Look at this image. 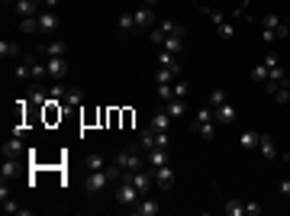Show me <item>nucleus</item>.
Returning a JSON list of instances; mask_svg holds the SVG:
<instances>
[{
	"instance_id": "obj_25",
	"label": "nucleus",
	"mask_w": 290,
	"mask_h": 216,
	"mask_svg": "<svg viewBox=\"0 0 290 216\" xmlns=\"http://www.w3.org/2000/svg\"><path fill=\"white\" fill-rule=\"evenodd\" d=\"M20 29L26 35H35V32H39V13H35V16H20Z\"/></svg>"
},
{
	"instance_id": "obj_30",
	"label": "nucleus",
	"mask_w": 290,
	"mask_h": 216,
	"mask_svg": "<svg viewBox=\"0 0 290 216\" xmlns=\"http://www.w3.org/2000/svg\"><path fill=\"white\" fill-rule=\"evenodd\" d=\"M16 158H13V155H7V161H4V168H0V174H4V181H7V177H13L16 174Z\"/></svg>"
},
{
	"instance_id": "obj_24",
	"label": "nucleus",
	"mask_w": 290,
	"mask_h": 216,
	"mask_svg": "<svg viewBox=\"0 0 290 216\" xmlns=\"http://www.w3.org/2000/svg\"><path fill=\"white\" fill-rule=\"evenodd\" d=\"M13 7H16V13H20V16H35V13L42 10L39 4H32V0H16Z\"/></svg>"
},
{
	"instance_id": "obj_37",
	"label": "nucleus",
	"mask_w": 290,
	"mask_h": 216,
	"mask_svg": "<svg viewBox=\"0 0 290 216\" xmlns=\"http://www.w3.org/2000/svg\"><path fill=\"white\" fill-rule=\"evenodd\" d=\"M158 97H161V103H168L174 97V84H158Z\"/></svg>"
},
{
	"instance_id": "obj_6",
	"label": "nucleus",
	"mask_w": 290,
	"mask_h": 216,
	"mask_svg": "<svg viewBox=\"0 0 290 216\" xmlns=\"http://www.w3.org/2000/svg\"><path fill=\"white\" fill-rule=\"evenodd\" d=\"M110 181H113V177L106 174V168H103V171H87V177H84V190H87V194H100L103 187H110Z\"/></svg>"
},
{
	"instance_id": "obj_13",
	"label": "nucleus",
	"mask_w": 290,
	"mask_h": 216,
	"mask_svg": "<svg viewBox=\"0 0 290 216\" xmlns=\"http://www.w3.org/2000/svg\"><path fill=\"white\" fill-rule=\"evenodd\" d=\"M145 161H149V168H161V165H171V155H168V149H149L145 152Z\"/></svg>"
},
{
	"instance_id": "obj_8",
	"label": "nucleus",
	"mask_w": 290,
	"mask_h": 216,
	"mask_svg": "<svg viewBox=\"0 0 290 216\" xmlns=\"http://www.w3.org/2000/svg\"><path fill=\"white\" fill-rule=\"evenodd\" d=\"M132 16H136V29H152L155 26V7H136L132 10Z\"/></svg>"
},
{
	"instance_id": "obj_16",
	"label": "nucleus",
	"mask_w": 290,
	"mask_h": 216,
	"mask_svg": "<svg viewBox=\"0 0 290 216\" xmlns=\"http://www.w3.org/2000/svg\"><path fill=\"white\" fill-rule=\"evenodd\" d=\"M235 106L232 103H220L216 106V123H223V126H229V123H235Z\"/></svg>"
},
{
	"instance_id": "obj_1",
	"label": "nucleus",
	"mask_w": 290,
	"mask_h": 216,
	"mask_svg": "<svg viewBox=\"0 0 290 216\" xmlns=\"http://www.w3.org/2000/svg\"><path fill=\"white\" fill-rule=\"evenodd\" d=\"M116 165H123L126 171H142V168L149 165V161H145V155H142L139 146H126L123 152L116 155Z\"/></svg>"
},
{
	"instance_id": "obj_20",
	"label": "nucleus",
	"mask_w": 290,
	"mask_h": 216,
	"mask_svg": "<svg viewBox=\"0 0 290 216\" xmlns=\"http://www.w3.org/2000/svg\"><path fill=\"white\" fill-rule=\"evenodd\" d=\"M20 52H23V49H20L16 42H7V39L0 42V58H4V62H16V58H20Z\"/></svg>"
},
{
	"instance_id": "obj_23",
	"label": "nucleus",
	"mask_w": 290,
	"mask_h": 216,
	"mask_svg": "<svg viewBox=\"0 0 290 216\" xmlns=\"http://www.w3.org/2000/svg\"><path fill=\"white\" fill-rule=\"evenodd\" d=\"M193 129H197V136H200L203 142H213V136H216V129H213V119H203V123H193Z\"/></svg>"
},
{
	"instance_id": "obj_42",
	"label": "nucleus",
	"mask_w": 290,
	"mask_h": 216,
	"mask_svg": "<svg viewBox=\"0 0 290 216\" xmlns=\"http://www.w3.org/2000/svg\"><path fill=\"white\" fill-rule=\"evenodd\" d=\"M277 194H281V197H290V181H281V184H277Z\"/></svg>"
},
{
	"instance_id": "obj_38",
	"label": "nucleus",
	"mask_w": 290,
	"mask_h": 216,
	"mask_svg": "<svg viewBox=\"0 0 290 216\" xmlns=\"http://www.w3.org/2000/svg\"><path fill=\"white\" fill-rule=\"evenodd\" d=\"M4 210H7V213H23V216H26V210H23L13 197H4Z\"/></svg>"
},
{
	"instance_id": "obj_17",
	"label": "nucleus",
	"mask_w": 290,
	"mask_h": 216,
	"mask_svg": "<svg viewBox=\"0 0 290 216\" xmlns=\"http://www.w3.org/2000/svg\"><path fill=\"white\" fill-rule=\"evenodd\" d=\"M258 139H261V133H255V129H245V133H242V139H239V149H242V152H255V149H258Z\"/></svg>"
},
{
	"instance_id": "obj_26",
	"label": "nucleus",
	"mask_w": 290,
	"mask_h": 216,
	"mask_svg": "<svg viewBox=\"0 0 290 216\" xmlns=\"http://www.w3.org/2000/svg\"><path fill=\"white\" fill-rule=\"evenodd\" d=\"M23 149H26V146H23V136H13V139L4 142V155H13V158H16Z\"/></svg>"
},
{
	"instance_id": "obj_48",
	"label": "nucleus",
	"mask_w": 290,
	"mask_h": 216,
	"mask_svg": "<svg viewBox=\"0 0 290 216\" xmlns=\"http://www.w3.org/2000/svg\"><path fill=\"white\" fill-rule=\"evenodd\" d=\"M284 23H290V13H287V20H284Z\"/></svg>"
},
{
	"instance_id": "obj_47",
	"label": "nucleus",
	"mask_w": 290,
	"mask_h": 216,
	"mask_svg": "<svg viewBox=\"0 0 290 216\" xmlns=\"http://www.w3.org/2000/svg\"><path fill=\"white\" fill-rule=\"evenodd\" d=\"M4 4H16V0H4Z\"/></svg>"
},
{
	"instance_id": "obj_46",
	"label": "nucleus",
	"mask_w": 290,
	"mask_h": 216,
	"mask_svg": "<svg viewBox=\"0 0 290 216\" xmlns=\"http://www.w3.org/2000/svg\"><path fill=\"white\" fill-rule=\"evenodd\" d=\"M284 87H287V94H290V78H287V81H284Z\"/></svg>"
},
{
	"instance_id": "obj_39",
	"label": "nucleus",
	"mask_w": 290,
	"mask_h": 216,
	"mask_svg": "<svg viewBox=\"0 0 290 216\" xmlns=\"http://www.w3.org/2000/svg\"><path fill=\"white\" fill-rule=\"evenodd\" d=\"M261 210H264V207H261L258 200H248V203H245V216H258Z\"/></svg>"
},
{
	"instance_id": "obj_4",
	"label": "nucleus",
	"mask_w": 290,
	"mask_h": 216,
	"mask_svg": "<svg viewBox=\"0 0 290 216\" xmlns=\"http://www.w3.org/2000/svg\"><path fill=\"white\" fill-rule=\"evenodd\" d=\"M174 32H184V35H187V29L180 26V23H174V20H161V23H155V29H152L149 35H152L155 45H161L165 35H174Z\"/></svg>"
},
{
	"instance_id": "obj_9",
	"label": "nucleus",
	"mask_w": 290,
	"mask_h": 216,
	"mask_svg": "<svg viewBox=\"0 0 290 216\" xmlns=\"http://www.w3.org/2000/svg\"><path fill=\"white\" fill-rule=\"evenodd\" d=\"M45 68H48V78L52 81H62L68 75V62H65V55H58V58H45Z\"/></svg>"
},
{
	"instance_id": "obj_21",
	"label": "nucleus",
	"mask_w": 290,
	"mask_h": 216,
	"mask_svg": "<svg viewBox=\"0 0 290 216\" xmlns=\"http://www.w3.org/2000/svg\"><path fill=\"white\" fill-rule=\"evenodd\" d=\"M116 26H119V32H139V29H136V16H132V10H123V13H119Z\"/></svg>"
},
{
	"instance_id": "obj_32",
	"label": "nucleus",
	"mask_w": 290,
	"mask_h": 216,
	"mask_svg": "<svg viewBox=\"0 0 290 216\" xmlns=\"http://www.w3.org/2000/svg\"><path fill=\"white\" fill-rule=\"evenodd\" d=\"M281 23H284V20L277 16V13H264V16H261V26H264V29H274V32H277V26H281Z\"/></svg>"
},
{
	"instance_id": "obj_11",
	"label": "nucleus",
	"mask_w": 290,
	"mask_h": 216,
	"mask_svg": "<svg viewBox=\"0 0 290 216\" xmlns=\"http://www.w3.org/2000/svg\"><path fill=\"white\" fill-rule=\"evenodd\" d=\"M39 32H45V35L58 32V13L55 10H39Z\"/></svg>"
},
{
	"instance_id": "obj_3",
	"label": "nucleus",
	"mask_w": 290,
	"mask_h": 216,
	"mask_svg": "<svg viewBox=\"0 0 290 216\" xmlns=\"http://www.w3.org/2000/svg\"><path fill=\"white\" fill-rule=\"evenodd\" d=\"M197 10H203V13H207V16L213 20V26L220 29L223 39H232V35H235V26H232V23H229V20L220 13V10H210V7H203V4H197Z\"/></svg>"
},
{
	"instance_id": "obj_35",
	"label": "nucleus",
	"mask_w": 290,
	"mask_h": 216,
	"mask_svg": "<svg viewBox=\"0 0 290 216\" xmlns=\"http://www.w3.org/2000/svg\"><path fill=\"white\" fill-rule=\"evenodd\" d=\"M220 103H226V91H223V87H213V91H210V106L216 110Z\"/></svg>"
},
{
	"instance_id": "obj_22",
	"label": "nucleus",
	"mask_w": 290,
	"mask_h": 216,
	"mask_svg": "<svg viewBox=\"0 0 290 216\" xmlns=\"http://www.w3.org/2000/svg\"><path fill=\"white\" fill-rule=\"evenodd\" d=\"M158 68H171L174 75H180V62H177V58H174L171 52H165V49L158 52Z\"/></svg>"
},
{
	"instance_id": "obj_7",
	"label": "nucleus",
	"mask_w": 290,
	"mask_h": 216,
	"mask_svg": "<svg viewBox=\"0 0 290 216\" xmlns=\"http://www.w3.org/2000/svg\"><path fill=\"white\" fill-rule=\"evenodd\" d=\"M132 213H136V216H158V213H161V203L155 200L152 194H149V197H139V203L132 207Z\"/></svg>"
},
{
	"instance_id": "obj_36",
	"label": "nucleus",
	"mask_w": 290,
	"mask_h": 216,
	"mask_svg": "<svg viewBox=\"0 0 290 216\" xmlns=\"http://www.w3.org/2000/svg\"><path fill=\"white\" fill-rule=\"evenodd\" d=\"M65 103H68V106H78V103H81V91H78V87H68V91H65Z\"/></svg>"
},
{
	"instance_id": "obj_19",
	"label": "nucleus",
	"mask_w": 290,
	"mask_h": 216,
	"mask_svg": "<svg viewBox=\"0 0 290 216\" xmlns=\"http://www.w3.org/2000/svg\"><path fill=\"white\" fill-rule=\"evenodd\" d=\"M258 152L264 155V158H277V146H274V139H271L268 133H261V139H258Z\"/></svg>"
},
{
	"instance_id": "obj_28",
	"label": "nucleus",
	"mask_w": 290,
	"mask_h": 216,
	"mask_svg": "<svg viewBox=\"0 0 290 216\" xmlns=\"http://www.w3.org/2000/svg\"><path fill=\"white\" fill-rule=\"evenodd\" d=\"M110 165L103 158V155H87V171H103V168Z\"/></svg>"
},
{
	"instance_id": "obj_15",
	"label": "nucleus",
	"mask_w": 290,
	"mask_h": 216,
	"mask_svg": "<svg viewBox=\"0 0 290 216\" xmlns=\"http://www.w3.org/2000/svg\"><path fill=\"white\" fill-rule=\"evenodd\" d=\"M35 52H39L42 58H58V55H65V52H68V45H65L62 39H58V42H48V45H39V49H35Z\"/></svg>"
},
{
	"instance_id": "obj_31",
	"label": "nucleus",
	"mask_w": 290,
	"mask_h": 216,
	"mask_svg": "<svg viewBox=\"0 0 290 216\" xmlns=\"http://www.w3.org/2000/svg\"><path fill=\"white\" fill-rule=\"evenodd\" d=\"M65 84L62 81H55V84H48V97H52V100H65Z\"/></svg>"
},
{
	"instance_id": "obj_34",
	"label": "nucleus",
	"mask_w": 290,
	"mask_h": 216,
	"mask_svg": "<svg viewBox=\"0 0 290 216\" xmlns=\"http://www.w3.org/2000/svg\"><path fill=\"white\" fill-rule=\"evenodd\" d=\"M174 78H180V75H174L171 68H158V75H155V84H171Z\"/></svg>"
},
{
	"instance_id": "obj_45",
	"label": "nucleus",
	"mask_w": 290,
	"mask_h": 216,
	"mask_svg": "<svg viewBox=\"0 0 290 216\" xmlns=\"http://www.w3.org/2000/svg\"><path fill=\"white\" fill-rule=\"evenodd\" d=\"M142 4H145V7H155V4H158V0H142Z\"/></svg>"
},
{
	"instance_id": "obj_40",
	"label": "nucleus",
	"mask_w": 290,
	"mask_h": 216,
	"mask_svg": "<svg viewBox=\"0 0 290 216\" xmlns=\"http://www.w3.org/2000/svg\"><path fill=\"white\" fill-rule=\"evenodd\" d=\"M155 146H158V149H168V146H171V136H168V133H155Z\"/></svg>"
},
{
	"instance_id": "obj_29",
	"label": "nucleus",
	"mask_w": 290,
	"mask_h": 216,
	"mask_svg": "<svg viewBox=\"0 0 290 216\" xmlns=\"http://www.w3.org/2000/svg\"><path fill=\"white\" fill-rule=\"evenodd\" d=\"M139 149H142V152L155 149V129H145V133L139 136Z\"/></svg>"
},
{
	"instance_id": "obj_41",
	"label": "nucleus",
	"mask_w": 290,
	"mask_h": 216,
	"mask_svg": "<svg viewBox=\"0 0 290 216\" xmlns=\"http://www.w3.org/2000/svg\"><path fill=\"white\" fill-rule=\"evenodd\" d=\"M174 97H187V84L184 81H174Z\"/></svg>"
},
{
	"instance_id": "obj_33",
	"label": "nucleus",
	"mask_w": 290,
	"mask_h": 216,
	"mask_svg": "<svg viewBox=\"0 0 290 216\" xmlns=\"http://www.w3.org/2000/svg\"><path fill=\"white\" fill-rule=\"evenodd\" d=\"M251 81H255V84H264V81H268V65H255V68H251Z\"/></svg>"
},
{
	"instance_id": "obj_18",
	"label": "nucleus",
	"mask_w": 290,
	"mask_h": 216,
	"mask_svg": "<svg viewBox=\"0 0 290 216\" xmlns=\"http://www.w3.org/2000/svg\"><path fill=\"white\" fill-rule=\"evenodd\" d=\"M161 106L168 110V116H171V119H180V116L187 113V106H184V97H171V100H168V103H161Z\"/></svg>"
},
{
	"instance_id": "obj_5",
	"label": "nucleus",
	"mask_w": 290,
	"mask_h": 216,
	"mask_svg": "<svg viewBox=\"0 0 290 216\" xmlns=\"http://www.w3.org/2000/svg\"><path fill=\"white\" fill-rule=\"evenodd\" d=\"M123 177H126V181H132V184H136V190H139L142 197H149V194H152L155 174H149V171H145V168H142V171H126Z\"/></svg>"
},
{
	"instance_id": "obj_44",
	"label": "nucleus",
	"mask_w": 290,
	"mask_h": 216,
	"mask_svg": "<svg viewBox=\"0 0 290 216\" xmlns=\"http://www.w3.org/2000/svg\"><path fill=\"white\" fill-rule=\"evenodd\" d=\"M58 7V0H42V10H55Z\"/></svg>"
},
{
	"instance_id": "obj_14",
	"label": "nucleus",
	"mask_w": 290,
	"mask_h": 216,
	"mask_svg": "<svg viewBox=\"0 0 290 216\" xmlns=\"http://www.w3.org/2000/svg\"><path fill=\"white\" fill-rule=\"evenodd\" d=\"M149 129H155V133H168V129H171V116H168V110H165V106H161V110L152 116Z\"/></svg>"
},
{
	"instance_id": "obj_27",
	"label": "nucleus",
	"mask_w": 290,
	"mask_h": 216,
	"mask_svg": "<svg viewBox=\"0 0 290 216\" xmlns=\"http://www.w3.org/2000/svg\"><path fill=\"white\" fill-rule=\"evenodd\" d=\"M223 213H226V216H245V203H239V200H226V203H223Z\"/></svg>"
},
{
	"instance_id": "obj_10",
	"label": "nucleus",
	"mask_w": 290,
	"mask_h": 216,
	"mask_svg": "<svg viewBox=\"0 0 290 216\" xmlns=\"http://www.w3.org/2000/svg\"><path fill=\"white\" fill-rule=\"evenodd\" d=\"M152 174H155V184H158L161 190H171V187H174V171H171V165L152 168Z\"/></svg>"
},
{
	"instance_id": "obj_43",
	"label": "nucleus",
	"mask_w": 290,
	"mask_h": 216,
	"mask_svg": "<svg viewBox=\"0 0 290 216\" xmlns=\"http://www.w3.org/2000/svg\"><path fill=\"white\" fill-rule=\"evenodd\" d=\"M261 39H264V42H274L277 32H274V29H261Z\"/></svg>"
},
{
	"instance_id": "obj_12",
	"label": "nucleus",
	"mask_w": 290,
	"mask_h": 216,
	"mask_svg": "<svg viewBox=\"0 0 290 216\" xmlns=\"http://www.w3.org/2000/svg\"><path fill=\"white\" fill-rule=\"evenodd\" d=\"M184 45H187V35H184V32H174V35H165L161 49L171 52V55H180V52H184Z\"/></svg>"
},
{
	"instance_id": "obj_2",
	"label": "nucleus",
	"mask_w": 290,
	"mask_h": 216,
	"mask_svg": "<svg viewBox=\"0 0 290 216\" xmlns=\"http://www.w3.org/2000/svg\"><path fill=\"white\" fill-rule=\"evenodd\" d=\"M139 190H136V184H132V181H126V177H119V181H116V203H119V207H136V203H139Z\"/></svg>"
}]
</instances>
